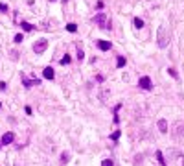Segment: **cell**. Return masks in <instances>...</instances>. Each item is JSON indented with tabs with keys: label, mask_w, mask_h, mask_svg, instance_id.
Returning a JSON list of instances; mask_svg holds the SVG:
<instances>
[{
	"label": "cell",
	"mask_w": 184,
	"mask_h": 166,
	"mask_svg": "<svg viewBox=\"0 0 184 166\" xmlns=\"http://www.w3.org/2000/svg\"><path fill=\"white\" fill-rule=\"evenodd\" d=\"M156 159H158V163L162 166H168L166 164V159H164V155H162V151H156Z\"/></svg>",
	"instance_id": "cell-13"
},
{
	"label": "cell",
	"mask_w": 184,
	"mask_h": 166,
	"mask_svg": "<svg viewBox=\"0 0 184 166\" xmlns=\"http://www.w3.org/2000/svg\"><path fill=\"white\" fill-rule=\"evenodd\" d=\"M133 24H135V28H138V30H140V28H144V21H142V19H138V17H136L135 21H133Z\"/></svg>",
	"instance_id": "cell-14"
},
{
	"label": "cell",
	"mask_w": 184,
	"mask_h": 166,
	"mask_svg": "<svg viewBox=\"0 0 184 166\" xmlns=\"http://www.w3.org/2000/svg\"><path fill=\"white\" fill-rule=\"evenodd\" d=\"M125 63H127V61H125V57H123V55H120V57H118V61H116V66H118V68H123V66H125Z\"/></svg>",
	"instance_id": "cell-12"
},
{
	"label": "cell",
	"mask_w": 184,
	"mask_h": 166,
	"mask_svg": "<svg viewBox=\"0 0 184 166\" xmlns=\"http://www.w3.org/2000/svg\"><path fill=\"white\" fill-rule=\"evenodd\" d=\"M168 72H169V76H171V78H175V80H179V74H177V70H175L173 66H169V68H168Z\"/></svg>",
	"instance_id": "cell-15"
},
{
	"label": "cell",
	"mask_w": 184,
	"mask_h": 166,
	"mask_svg": "<svg viewBox=\"0 0 184 166\" xmlns=\"http://www.w3.org/2000/svg\"><path fill=\"white\" fill-rule=\"evenodd\" d=\"M112 140H118V138H120V131H114V133H112Z\"/></svg>",
	"instance_id": "cell-23"
},
{
	"label": "cell",
	"mask_w": 184,
	"mask_h": 166,
	"mask_svg": "<svg viewBox=\"0 0 184 166\" xmlns=\"http://www.w3.org/2000/svg\"><path fill=\"white\" fill-rule=\"evenodd\" d=\"M77 59H79V61H83V59H85V52H83V50H77Z\"/></svg>",
	"instance_id": "cell-19"
},
{
	"label": "cell",
	"mask_w": 184,
	"mask_h": 166,
	"mask_svg": "<svg viewBox=\"0 0 184 166\" xmlns=\"http://www.w3.org/2000/svg\"><path fill=\"white\" fill-rule=\"evenodd\" d=\"M156 44H158V48H166L169 44V33H168L166 26H160L156 31Z\"/></svg>",
	"instance_id": "cell-1"
},
{
	"label": "cell",
	"mask_w": 184,
	"mask_h": 166,
	"mask_svg": "<svg viewBox=\"0 0 184 166\" xmlns=\"http://www.w3.org/2000/svg\"><path fill=\"white\" fill-rule=\"evenodd\" d=\"M70 61H72V59H70V55H68V54H66V55H63V57H61V65H68Z\"/></svg>",
	"instance_id": "cell-17"
},
{
	"label": "cell",
	"mask_w": 184,
	"mask_h": 166,
	"mask_svg": "<svg viewBox=\"0 0 184 166\" xmlns=\"http://www.w3.org/2000/svg\"><path fill=\"white\" fill-rule=\"evenodd\" d=\"M98 48H100L101 52H107V50L112 48V44H111L109 41H98Z\"/></svg>",
	"instance_id": "cell-8"
},
{
	"label": "cell",
	"mask_w": 184,
	"mask_h": 166,
	"mask_svg": "<svg viewBox=\"0 0 184 166\" xmlns=\"http://www.w3.org/2000/svg\"><path fill=\"white\" fill-rule=\"evenodd\" d=\"M42 76H44L46 80H53V78H55V72H53L52 66H46V68L42 70Z\"/></svg>",
	"instance_id": "cell-7"
},
{
	"label": "cell",
	"mask_w": 184,
	"mask_h": 166,
	"mask_svg": "<svg viewBox=\"0 0 184 166\" xmlns=\"http://www.w3.org/2000/svg\"><path fill=\"white\" fill-rule=\"evenodd\" d=\"M138 85H140V87H142V89H146V90H149V89H151V87H153V85H151V80H149V78H147V76H144V78H140V81H138Z\"/></svg>",
	"instance_id": "cell-5"
},
{
	"label": "cell",
	"mask_w": 184,
	"mask_h": 166,
	"mask_svg": "<svg viewBox=\"0 0 184 166\" xmlns=\"http://www.w3.org/2000/svg\"><path fill=\"white\" fill-rule=\"evenodd\" d=\"M68 161H70V155H68V153H66V151L61 153V163L65 164V163H68Z\"/></svg>",
	"instance_id": "cell-18"
},
{
	"label": "cell",
	"mask_w": 184,
	"mask_h": 166,
	"mask_svg": "<svg viewBox=\"0 0 184 166\" xmlns=\"http://www.w3.org/2000/svg\"><path fill=\"white\" fill-rule=\"evenodd\" d=\"M0 107H2V104H0Z\"/></svg>",
	"instance_id": "cell-26"
},
{
	"label": "cell",
	"mask_w": 184,
	"mask_h": 166,
	"mask_svg": "<svg viewBox=\"0 0 184 166\" xmlns=\"http://www.w3.org/2000/svg\"><path fill=\"white\" fill-rule=\"evenodd\" d=\"M46 48H48V41H46V39H39V41H35V44H33V52L35 54H44Z\"/></svg>",
	"instance_id": "cell-3"
},
{
	"label": "cell",
	"mask_w": 184,
	"mask_h": 166,
	"mask_svg": "<svg viewBox=\"0 0 184 166\" xmlns=\"http://www.w3.org/2000/svg\"><path fill=\"white\" fill-rule=\"evenodd\" d=\"M94 22H96L100 28H107V24H105V22H107V17H105L103 13H98L96 17H94Z\"/></svg>",
	"instance_id": "cell-4"
},
{
	"label": "cell",
	"mask_w": 184,
	"mask_h": 166,
	"mask_svg": "<svg viewBox=\"0 0 184 166\" xmlns=\"http://www.w3.org/2000/svg\"><path fill=\"white\" fill-rule=\"evenodd\" d=\"M18 26H22V30H24V31H31V30H33V26H31L30 22H26V21L18 22Z\"/></svg>",
	"instance_id": "cell-11"
},
{
	"label": "cell",
	"mask_w": 184,
	"mask_h": 166,
	"mask_svg": "<svg viewBox=\"0 0 184 166\" xmlns=\"http://www.w3.org/2000/svg\"><path fill=\"white\" fill-rule=\"evenodd\" d=\"M173 137H175V140H184V122H175V125H173Z\"/></svg>",
	"instance_id": "cell-2"
},
{
	"label": "cell",
	"mask_w": 184,
	"mask_h": 166,
	"mask_svg": "<svg viewBox=\"0 0 184 166\" xmlns=\"http://www.w3.org/2000/svg\"><path fill=\"white\" fill-rule=\"evenodd\" d=\"M179 157H182L179 149H169V159H171V163H173V161H177Z\"/></svg>",
	"instance_id": "cell-10"
},
{
	"label": "cell",
	"mask_w": 184,
	"mask_h": 166,
	"mask_svg": "<svg viewBox=\"0 0 184 166\" xmlns=\"http://www.w3.org/2000/svg\"><path fill=\"white\" fill-rule=\"evenodd\" d=\"M50 2H55V0H50Z\"/></svg>",
	"instance_id": "cell-25"
},
{
	"label": "cell",
	"mask_w": 184,
	"mask_h": 166,
	"mask_svg": "<svg viewBox=\"0 0 184 166\" xmlns=\"http://www.w3.org/2000/svg\"><path fill=\"white\" fill-rule=\"evenodd\" d=\"M22 39H24V35H22V33H17V35H15V42H22Z\"/></svg>",
	"instance_id": "cell-21"
},
{
	"label": "cell",
	"mask_w": 184,
	"mask_h": 166,
	"mask_svg": "<svg viewBox=\"0 0 184 166\" xmlns=\"http://www.w3.org/2000/svg\"><path fill=\"white\" fill-rule=\"evenodd\" d=\"M156 127H158V131H160V133H168V122L164 120V118H160L158 124H156Z\"/></svg>",
	"instance_id": "cell-9"
},
{
	"label": "cell",
	"mask_w": 184,
	"mask_h": 166,
	"mask_svg": "<svg viewBox=\"0 0 184 166\" xmlns=\"http://www.w3.org/2000/svg\"><path fill=\"white\" fill-rule=\"evenodd\" d=\"M182 166H184V159H182Z\"/></svg>",
	"instance_id": "cell-24"
},
{
	"label": "cell",
	"mask_w": 184,
	"mask_h": 166,
	"mask_svg": "<svg viewBox=\"0 0 184 166\" xmlns=\"http://www.w3.org/2000/svg\"><path fill=\"white\" fill-rule=\"evenodd\" d=\"M66 30H68L70 33H74V31H77V26L74 24V22H70V24H66Z\"/></svg>",
	"instance_id": "cell-16"
},
{
	"label": "cell",
	"mask_w": 184,
	"mask_h": 166,
	"mask_svg": "<svg viewBox=\"0 0 184 166\" xmlns=\"http://www.w3.org/2000/svg\"><path fill=\"white\" fill-rule=\"evenodd\" d=\"M101 166H114V164H112V161H111V159H105L103 163H101Z\"/></svg>",
	"instance_id": "cell-22"
},
{
	"label": "cell",
	"mask_w": 184,
	"mask_h": 166,
	"mask_svg": "<svg viewBox=\"0 0 184 166\" xmlns=\"http://www.w3.org/2000/svg\"><path fill=\"white\" fill-rule=\"evenodd\" d=\"M13 138H15L13 133H4V135H2V140H0V144L7 146V144H11V142H13Z\"/></svg>",
	"instance_id": "cell-6"
},
{
	"label": "cell",
	"mask_w": 184,
	"mask_h": 166,
	"mask_svg": "<svg viewBox=\"0 0 184 166\" xmlns=\"http://www.w3.org/2000/svg\"><path fill=\"white\" fill-rule=\"evenodd\" d=\"M7 11H9V7L6 4H0V13H7Z\"/></svg>",
	"instance_id": "cell-20"
}]
</instances>
